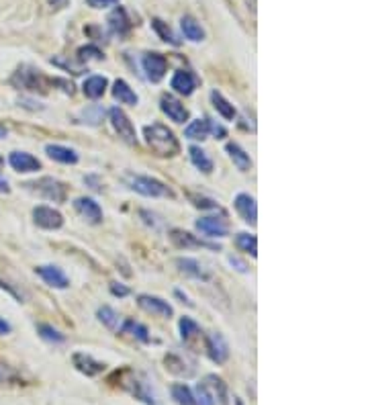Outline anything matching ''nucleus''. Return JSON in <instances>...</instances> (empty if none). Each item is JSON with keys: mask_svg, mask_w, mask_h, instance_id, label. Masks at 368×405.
<instances>
[{"mask_svg": "<svg viewBox=\"0 0 368 405\" xmlns=\"http://www.w3.org/2000/svg\"><path fill=\"white\" fill-rule=\"evenodd\" d=\"M144 138H146L147 146L162 158H172L180 150L178 140L174 138V133L166 125H162V123L147 125L146 129H144Z\"/></svg>", "mask_w": 368, "mask_h": 405, "instance_id": "f257e3e1", "label": "nucleus"}, {"mask_svg": "<svg viewBox=\"0 0 368 405\" xmlns=\"http://www.w3.org/2000/svg\"><path fill=\"white\" fill-rule=\"evenodd\" d=\"M27 186H29L33 193H37L39 197H45V199H50V201H54V203L66 201V184H62V182L56 180V178L45 176V178H39L37 182H29Z\"/></svg>", "mask_w": 368, "mask_h": 405, "instance_id": "f03ea898", "label": "nucleus"}, {"mask_svg": "<svg viewBox=\"0 0 368 405\" xmlns=\"http://www.w3.org/2000/svg\"><path fill=\"white\" fill-rule=\"evenodd\" d=\"M129 184L144 197H172V190L162 180L151 176H129Z\"/></svg>", "mask_w": 368, "mask_h": 405, "instance_id": "7ed1b4c3", "label": "nucleus"}, {"mask_svg": "<svg viewBox=\"0 0 368 405\" xmlns=\"http://www.w3.org/2000/svg\"><path fill=\"white\" fill-rule=\"evenodd\" d=\"M109 119L113 129L119 133V138L127 144H138V135H136V127L131 123V119L125 115V111H121L119 107H113L109 111Z\"/></svg>", "mask_w": 368, "mask_h": 405, "instance_id": "20e7f679", "label": "nucleus"}, {"mask_svg": "<svg viewBox=\"0 0 368 405\" xmlns=\"http://www.w3.org/2000/svg\"><path fill=\"white\" fill-rule=\"evenodd\" d=\"M127 389L146 405H162L158 395H155V391H153V387H151V383H149V379L142 373H136L131 377V381H127Z\"/></svg>", "mask_w": 368, "mask_h": 405, "instance_id": "39448f33", "label": "nucleus"}, {"mask_svg": "<svg viewBox=\"0 0 368 405\" xmlns=\"http://www.w3.org/2000/svg\"><path fill=\"white\" fill-rule=\"evenodd\" d=\"M12 84L19 86V88H25V90H31V92H45V78L39 74V70H33L29 66H23L17 70V74L12 76Z\"/></svg>", "mask_w": 368, "mask_h": 405, "instance_id": "423d86ee", "label": "nucleus"}, {"mask_svg": "<svg viewBox=\"0 0 368 405\" xmlns=\"http://www.w3.org/2000/svg\"><path fill=\"white\" fill-rule=\"evenodd\" d=\"M74 209H76V213H78L82 219H86V221L92 223V226H98V223L102 221V209H100V205H98L94 199H90V197H78V199L74 201Z\"/></svg>", "mask_w": 368, "mask_h": 405, "instance_id": "0eeeda50", "label": "nucleus"}, {"mask_svg": "<svg viewBox=\"0 0 368 405\" xmlns=\"http://www.w3.org/2000/svg\"><path fill=\"white\" fill-rule=\"evenodd\" d=\"M33 219L39 228L43 230H60L64 226V217L60 211L47 207V205H39L33 209Z\"/></svg>", "mask_w": 368, "mask_h": 405, "instance_id": "6e6552de", "label": "nucleus"}, {"mask_svg": "<svg viewBox=\"0 0 368 405\" xmlns=\"http://www.w3.org/2000/svg\"><path fill=\"white\" fill-rule=\"evenodd\" d=\"M138 305L147 311V314H153L158 318H172L174 316V309L168 301L160 299V297H153V295H140L138 297Z\"/></svg>", "mask_w": 368, "mask_h": 405, "instance_id": "1a4fd4ad", "label": "nucleus"}, {"mask_svg": "<svg viewBox=\"0 0 368 405\" xmlns=\"http://www.w3.org/2000/svg\"><path fill=\"white\" fill-rule=\"evenodd\" d=\"M160 109H162V113H164L170 121H174V123H184V121L188 119L186 107H184L178 98H174V96H170V94H164V96L160 98Z\"/></svg>", "mask_w": 368, "mask_h": 405, "instance_id": "9d476101", "label": "nucleus"}, {"mask_svg": "<svg viewBox=\"0 0 368 405\" xmlns=\"http://www.w3.org/2000/svg\"><path fill=\"white\" fill-rule=\"evenodd\" d=\"M233 205H235V211L239 213V217H241L246 223L256 226V221H258V207H256L254 197H250V195H246V193H239V195L235 197Z\"/></svg>", "mask_w": 368, "mask_h": 405, "instance_id": "9b49d317", "label": "nucleus"}, {"mask_svg": "<svg viewBox=\"0 0 368 405\" xmlns=\"http://www.w3.org/2000/svg\"><path fill=\"white\" fill-rule=\"evenodd\" d=\"M35 272L45 281V285H50V287H54V289H68V285H70L68 276H66L64 270L58 268V266L43 264V266H37Z\"/></svg>", "mask_w": 368, "mask_h": 405, "instance_id": "f8f14e48", "label": "nucleus"}, {"mask_svg": "<svg viewBox=\"0 0 368 405\" xmlns=\"http://www.w3.org/2000/svg\"><path fill=\"white\" fill-rule=\"evenodd\" d=\"M144 70H146V76L151 82H160L166 74V68H168V62L162 54H146L144 56Z\"/></svg>", "mask_w": 368, "mask_h": 405, "instance_id": "ddd939ff", "label": "nucleus"}, {"mask_svg": "<svg viewBox=\"0 0 368 405\" xmlns=\"http://www.w3.org/2000/svg\"><path fill=\"white\" fill-rule=\"evenodd\" d=\"M207 352H209V358L217 364H223L229 358V346L219 331H213L207 336Z\"/></svg>", "mask_w": 368, "mask_h": 405, "instance_id": "4468645a", "label": "nucleus"}, {"mask_svg": "<svg viewBox=\"0 0 368 405\" xmlns=\"http://www.w3.org/2000/svg\"><path fill=\"white\" fill-rule=\"evenodd\" d=\"M72 362L74 366H76L82 375H86V377H96V375H100V373L105 371V362L94 360V358H92L90 354H86V352H74Z\"/></svg>", "mask_w": 368, "mask_h": 405, "instance_id": "2eb2a0df", "label": "nucleus"}, {"mask_svg": "<svg viewBox=\"0 0 368 405\" xmlns=\"http://www.w3.org/2000/svg\"><path fill=\"white\" fill-rule=\"evenodd\" d=\"M195 226L207 238H225L227 232H229L227 223L223 219H217V217H201V219H197Z\"/></svg>", "mask_w": 368, "mask_h": 405, "instance_id": "dca6fc26", "label": "nucleus"}, {"mask_svg": "<svg viewBox=\"0 0 368 405\" xmlns=\"http://www.w3.org/2000/svg\"><path fill=\"white\" fill-rule=\"evenodd\" d=\"M176 266H178L180 272H184L186 276H193L197 281H209L211 278L209 270L199 260H195V258H178L176 260Z\"/></svg>", "mask_w": 368, "mask_h": 405, "instance_id": "f3484780", "label": "nucleus"}, {"mask_svg": "<svg viewBox=\"0 0 368 405\" xmlns=\"http://www.w3.org/2000/svg\"><path fill=\"white\" fill-rule=\"evenodd\" d=\"M8 164H10L17 172H23V174H27V172H37V170L41 168V162H39L35 156L27 154V152H12V154L8 156Z\"/></svg>", "mask_w": 368, "mask_h": 405, "instance_id": "a211bd4d", "label": "nucleus"}, {"mask_svg": "<svg viewBox=\"0 0 368 405\" xmlns=\"http://www.w3.org/2000/svg\"><path fill=\"white\" fill-rule=\"evenodd\" d=\"M170 86H172L178 94L188 96V94H193L195 88H197V78H195V74L188 72V70H178V72L172 76Z\"/></svg>", "mask_w": 368, "mask_h": 405, "instance_id": "6ab92c4d", "label": "nucleus"}, {"mask_svg": "<svg viewBox=\"0 0 368 405\" xmlns=\"http://www.w3.org/2000/svg\"><path fill=\"white\" fill-rule=\"evenodd\" d=\"M170 240L178 248H211V250H219L217 245H211V243L197 240L191 232H184V230H172L170 232Z\"/></svg>", "mask_w": 368, "mask_h": 405, "instance_id": "aec40b11", "label": "nucleus"}, {"mask_svg": "<svg viewBox=\"0 0 368 405\" xmlns=\"http://www.w3.org/2000/svg\"><path fill=\"white\" fill-rule=\"evenodd\" d=\"M45 154L60 164H76L78 162V154L74 152L72 148H64V146H58V144H50L45 146Z\"/></svg>", "mask_w": 368, "mask_h": 405, "instance_id": "412c9836", "label": "nucleus"}, {"mask_svg": "<svg viewBox=\"0 0 368 405\" xmlns=\"http://www.w3.org/2000/svg\"><path fill=\"white\" fill-rule=\"evenodd\" d=\"M109 27L115 35H127V31L131 29V23L127 19V12L119 6L109 14Z\"/></svg>", "mask_w": 368, "mask_h": 405, "instance_id": "4be33fe9", "label": "nucleus"}, {"mask_svg": "<svg viewBox=\"0 0 368 405\" xmlns=\"http://www.w3.org/2000/svg\"><path fill=\"white\" fill-rule=\"evenodd\" d=\"M107 86H109V80L105 76H90V78L84 80L82 90H84V94L88 98H94L96 100V98H100L107 92Z\"/></svg>", "mask_w": 368, "mask_h": 405, "instance_id": "5701e85b", "label": "nucleus"}, {"mask_svg": "<svg viewBox=\"0 0 368 405\" xmlns=\"http://www.w3.org/2000/svg\"><path fill=\"white\" fill-rule=\"evenodd\" d=\"M113 96L119 102H123V105H138V100H140L138 94L133 92V88L125 80H115V84H113Z\"/></svg>", "mask_w": 368, "mask_h": 405, "instance_id": "b1692460", "label": "nucleus"}, {"mask_svg": "<svg viewBox=\"0 0 368 405\" xmlns=\"http://www.w3.org/2000/svg\"><path fill=\"white\" fill-rule=\"evenodd\" d=\"M180 27H182V33H184L186 39H191V41H195V43H199V41L205 39V31H203L201 23H197L193 17H182Z\"/></svg>", "mask_w": 368, "mask_h": 405, "instance_id": "393cba45", "label": "nucleus"}, {"mask_svg": "<svg viewBox=\"0 0 368 405\" xmlns=\"http://www.w3.org/2000/svg\"><path fill=\"white\" fill-rule=\"evenodd\" d=\"M225 152L229 154V158H231L233 164L237 166V170L248 172V170L252 168V160H250V156L241 150V146H237V144H227V146H225Z\"/></svg>", "mask_w": 368, "mask_h": 405, "instance_id": "a878e982", "label": "nucleus"}, {"mask_svg": "<svg viewBox=\"0 0 368 405\" xmlns=\"http://www.w3.org/2000/svg\"><path fill=\"white\" fill-rule=\"evenodd\" d=\"M184 138L186 140H199V142L207 140L209 138V121L207 119H195L184 129Z\"/></svg>", "mask_w": 368, "mask_h": 405, "instance_id": "bb28decb", "label": "nucleus"}, {"mask_svg": "<svg viewBox=\"0 0 368 405\" xmlns=\"http://www.w3.org/2000/svg\"><path fill=\"white\" fill-rule=\"evenodd\" d=\"M170 393H172V399L176 402V405H197L195 393H193L184 383L172 385V387H170Z\"/></svg>", "mask_w": 368, "mask_h": 405, "instance_id": "cd10ccee", "label": "nucleus"}, {"mask_svg": "<svg viewBox=\"0 0 368 405\" xmlns=\"http://www.w3.org/2000/svg\"><path fill=\"white\" fill-rule=\"evenodd\" d=\"M211 100H213V107L217 109V113H219L223 119H227V121L235 119V109H233V105H231L221 92L213 90V92H211Z\"/></svg>", "mask_w": 368, "mask_h": 405, "instance_id": "c85d7f7f", "label": "nucleus"}, {"mask_svg": "<svg viewBox=\"0 0 368 405\" xmlns=\"http://www.w3.org/2000/svg\"><path fill=\"white\" fill-rule=\"evenodd\" d=\"M235 245H237L241 252L250 254L252 258L258 256V240H256L254 234H246V232L237 234V236H235Z\"/></svg>", "mask_w": 368, "mask_h": 405, "instance_id": "c756f323", "label": "nucleus"}, {"mask_svg": "<svg viewBox=\"0 0 368 405\" xmlns=\"http://www.w3.org/2000/svg\"><path fill=\"white\" fill-rule=\"evenodd\" d=\"M188 154H191V160H193V164H195L199 170H203L205 174H209V172L213 170V162H211V158H209V156H207V152H203L201 148L193 146V148L188 150Z\"/></svg>", "mask_w": 368, "mask_h": 405, "instance_id": "7c9ffc66", "label": "nucleus"}, {"mask_svg": "<svg viewBox=\"0 0 368 405\" xmlns=\"http://www.w3.org/2000/svg\"><path fill=\"white\" fill-rule=\"evenodd\" d=\"M98 320L107 325L109 329H113V331L121 329V316L115 309H111V307H100L98 309Z\"/></svg>", "mask_w": 368, "mask_h": 405, "instance_id": "2f4dec72", "label": "nucleus"}, {"mask_svg": "<svg viewBox=\"0 0 368 405\" xmlns=\"http://www.w3.org/2000/svg\"><path fill=\"white\" fill-rule=\"evenodd\" d=\"M121 329H123L125 333L133 336V338L140 340V342H149V331H147L146 325L138 324V322H133V320H127L125 324L121 325Z\"/></svg>", "mask_w": 368, "mask_h": 405, "instance_id": "473e14b6", "label": "nucleus"}, {"mask_svg": "<svg viewBox=\"0 0 368 405\" xmlns=\"http://www.w3.org/2000/svg\"><path fill=\"white\" fill-rule=\"evenodd\" d=\"M151 27L155 29V33L160 35V39H164L166 43H172V45H180V39H176V35L172 33V29L164 23V21H160V19H153L151 21Z\"/></svg>", "mask_w": 368, "mask_h": 405, "instance_id": "72a5a7b5", "label": "nucleus"}, {"mask_svg": "<svg viewBox=\"0 0 368 405\" xmlns=\"http://www.w3.org/2000/svg\"><path fill=\"white\" fill-rule=\"evenodd\" d=\"M205 383L213 387V391H215V395H217L219 404L227 405V399H229V397H227V385L223 383V379L215 377V375H209V377L205 379Z\"/></svg>", "mask_w": 368, "mask_h": 405, "instance_id": "f704fd0d", "label": "nucleus"}, {"mask_svg": "<svg viewBox=\"0 0 368 405\" xmlns=\"http://www.w3.org/2000/svg\"><path fill=\"white\" fill-rule=\"evenodd\" d=\"M195 399H197V405H215V395L209 391V385L207 383H199L197 385Z\"/></svg>", "mask_w": 368, "mask_h": 405, "instance_id": "c9c22d12", "label": "nucleus"}, {"mask_svg": "<svg viewBox=\"0 0 368 405\" xmlns=\"http://www.w3.org/2000/svg\"><path fill=\"white\" fill-rule=\"evenodd\" d=\"M37 331H39V336L43 338V340H47V342H54V344H62L66 338H64V333H60L56 327H52V325L47 324H41L37 327Z\"/></svg>", "mask_w": 368, "mask_h": 405, "instance_id": "e433bc0d", "label": "nucleus"}, {"mask_svg": "<svg viewBox=\"0 0 368 405\" xmlns=\"http://www.w3.org/2000/svg\"><path fill=\"white\" fill-rule=\"evenodd\" d=\"M197 333H201V327L195 324L191 318H182L180 320V336H182V340H191Z\"/></svg>", "mask_w": 368, "mask_h": 405, "instance_id": "4c0bfd02", "label": "nucleus"}, {"mask_svg": "<svg viewBox=\"0 0 368 405\" xmlns=\"http://www.w3.org/2000/svg\"><path fill=\"white\" fill-rule=\"evenodd\" d=\"M100 58H102V54H100V50L94 47V45H86V47H80V50H78V60H80V62L100 60Z\"/></svg>", "mask_w": 368, "mask_h": 405, "instance_id": "58836bf2", "label": "nucleus"}, {"mask_svg": "<svg viewBox=\"0 0 368 405\" xmlns=\"http://www.w3.org/2000/svg\"><path fill=\"white\" fill-rule=\"evenodd\" d=\"M14 381H19V373L12 366L0 362V383H14Z\"/></svg>", "mask_w": 368, "mask_h": 405, "instance_id": "ea45409f", "label": "nucleus"}, {"mask_svg": "<svg viewBox=\"0 0 368 405\" xmlns=\"http://www.w3.org/2000/svg\"><path fill=\"white\" fill-rule=\"evenodd\" d=\"M195 201V207L199 209H219V205L211 199H205V197H191Z\"/></svg>", "mask_w": 368, "mask_h": 405, "instance_id": "a19ab883", "label": "nucleus"}, {"mask_svg": "<svg viewBox=\"0 0 368 405\" xmlns=\"http://www.w3.org/2000/svg\"><path fill=\"white\" fill-rule=\"evenodd\" d=\"M52 64L62 66V68H66V70H72V74H82V72H84L82 66H76L74 62H64V60H58V58H52Z\"/></svg>", "mask_w": 368, "mask_h": 405, "instance_id": "79ce46f5", "label": "nucleus"}, {"mask_svg": "<svg viewBox=\"0 0 368 405\" xmlns=\"http://www.w3.org/2000/svg\"><path fill=\"white\" fill-rule=\"evenodd\" d=\"M86 2H88V6H92V8H109V6L119 4V0H86Z\"/></svg>", "mask_w": 368, "mask_h": 405, "instance_id": "37998d69", "label": "nucleus"}, {"mask_svg": "<svg viewBox=\"0 0 368 405\" xmlns=\"http://www.w3.org/2000/svg\"><path fill=\"white\" fill-rule=\"evenodd\" d=\"M111 293L115 297H127L129 295V289L123 287V285H119V283H111Z\"/></svg>", "mask_w": 368, "mask_h": 405, "instance_id": "c03bdc74", "label": "nucleus"}, {"mask_svg": "<svg viewBox=\"0 0 368 405\" xmlns=\"http://www.w3.org/2000/svg\"><path fill=\"white\" fill-rule=\"evenodd\" d=\"M207 121H209V119H207ZM209 133H213L217 140H221V138H225V135H227L225 127H221V125H217V123H211V121H209Z\"/></svg>", "mask_w": 368, "mask_h": 405, "instance_id": "a18cd8bd", "label": "nucleus"}, {"mask_svg": "<svg viewBox=\"0 0 368 405\" xmlns=\"http://www.w3.org/2000/svg\"><path fill=\"white\" fill-rule=\"evenodd\" d=\"M229 262H231L233 266H237V270H239V272H248V266H246L243 262H239L237 258H233V256H231V258H229Z\"/></svg>", "mask_w": 368, "mask_h": 405, "instance_id": "49530a36", "label": "nucleus"}, {"mask_svg": "<svg viewBox=\"0 0 368 405\" xmlns=\"http://www.w3.org/2000/svg\"><path fill=\"white\" fill-rule=\"evenodd\" d=\"M10 193V186H8V180L0 178V195H8Z\"/></svg>", "mask_w": 368, "mask_h": 405, "instance_id": "de8ad7c7", "label": "nucleus"}, {"mask_svg": "<svg viewBox=\"0 0 368 405\" xmlns=\"http://www.w3.org/2000/svg\"><path fill=\"white\" fill-rule=\"evenodd\" d=\"M10 329H12V327H10V324H8V322H4V320L0 318V336H2V333H8Z\"/></svg>", "mask_w": 368, "mask_h": 405, "instance_id": "09e8293b", "label": "nucleus"}, {"mask_svg": "<svg viewBox=\"0 0 368 405\" xmlns=\"http://www.w3.org/2000/svg\"><path fill=\"white\" fill-rule=\"evenodd\" d=\"M50 4H52V6H56V8H62V6H66V4H68V0H50Z\"/></svg>", "mask_w": 368, "mask_h": 405, "instance_id": "8fccbe9b", "label": "nucleus"}, {"mask_svg": "<svg viewBox=\"0 0 368 405\" xmlns=\"http://www.w3.org/2000/svg\"><path fill=\"white\" fill-rule=\"evenodd\" d=\"M6 133H8V131H6V127H4V125H0V140H4V138H6Z\"/></svg>", "mask_w": 368, "mask_h": 405, "instance_id": "3c124183", "label": "nucleus"}, {"mask_svg": "<svg viewBox=\"0 0 368 405\" xmlns=\"http://www.w3.org/2000/svg\"><path fill=\"white\" fill-rule=\"evenodd\" d=\"M235 405H243V402H241V399H237V397H235Z\"/></svg>", "mask_w": 368, "mask_h": 405, "instance_id": "603ef678", "label": "nucleus"}, {"mask_svg": "<svg viewBox=\"0 0 368 405\" xmlns=\"http://www.w3.org/2000/svg\"><path fill=\"white\" fill-rule=\"evenodd\" d=\"M2 164H4V160H2V158H0V166H2Z\"/></svg>", "mask_w": 368, "mask_h": 405, "instance_id": "864d4df0", "label": "nucleus"}]
</instances>
